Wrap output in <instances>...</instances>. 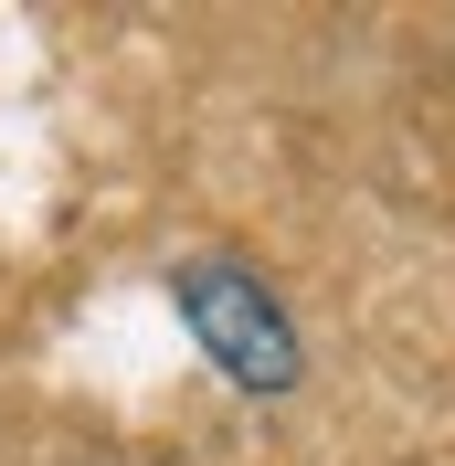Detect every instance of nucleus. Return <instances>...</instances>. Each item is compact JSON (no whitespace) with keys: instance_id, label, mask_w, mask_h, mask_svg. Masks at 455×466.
<instances>
[{"instance_id":"nucleus-1","label":"nucleus","mask_w":455,"mask_h":466,"mask_svg":"<svg viewBox=\"0 0 455 466\" xmlns=\"http://www.w3.org/2000/svg\"><path fill=\"white\" fill-rule=\"evenodd\" d=\"M170 308H180V329L201 339V360H212L233 392H255V403L297 392L308 339H297L286 297L265 287L255 265H233V255H191V265H170Z\"/></svg>"}]
</instances>
